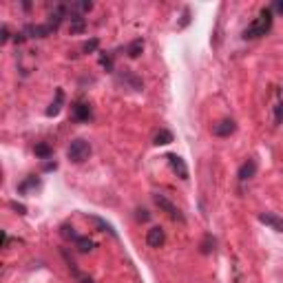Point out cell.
I'll list each match as a JSON object with an SVG mask.
<instances>
[{
	"instance_id": "1",
	"label": "cell",
	"mask_w": 283,
	"mask_h": 283,
	"mask_svg": "<svg viewBox=\"0 0 283 283\" xmlns=\"http://www.w3.org/2000/svg\"><path fill=\"white\" fill-rule=\"evenodd\" d=\"M270 27H272V9H263L261 14L254 18L250 25L246 27V31H243V38L246 40H254V38H261L265 33L270 31Z\"/></svg>"
},
{
	"instance_id": "2",
	"label": "cell",
	"mask_w": 283,
	"mask_h": 283,
	"mask_svg": "<svg viewBox=\"0 0 283 283\" xmlns=\"http://www.w3.org/2000/svg\"><path fill=\"white\" fill-rule=\"evenodd\" d=\"M66 157L75 164L86 162V159L91 157V144L86 140H82V137H77V140H73L69 144V148H66Z\"/></svg>"
},
{
	"instance_id": "3",
	"label": "cell",
	"mask_w": 283,
	"mask_h": 283,
	"mask_svg": "<svg viewBox=\"0 0 283 283\" xmlns=\"http://www.w3.org/2000/svg\"><path fill=\"white\" fill-rule=\"evenodd\" d=\"M153 199H155V204H157V206L162 208L170 219H175V221H184V215L179 213V208H177L175 204L170 202V199H166L164 195H159V193H157V195H153Z\"/></svg>"
},
{
	"instance_id": "4",
	"label": "cell",
	"mask_w": 283,
	"mask_h": 283,
	"mask_svg": "<svg viewBox=\"0 0 283 283\" xmlns=\"http://www.w3.org/2000/svg\"><path fill=\"white\" fill-rule=\"evenodd\" d=\"M235 131H237L235 120H228V118H226V120H219L217 124L213 126V133H215L217 137H230Z\"/></svg>"
},
{
	"instance_id": "5",
	"label": "cell",
	"mask_w": 283,
	"mask_h": 283,
	"mask_svg": "<svg viewBox=\"0 0 283 283\" xmlns=\"http://www.w3.org/2000/svg\"><path fill=\"white\" fill-rule=\"evenodd\" d=\"M166 159H168V164H170V168L177 173V177H181V179H188V168H186V164H184V159L179 157V155H166Z\"/></svg>"
},
{
	"instance_id": "6",
	"label": "cell",
	"mask_w": 283,
	"mask_h": 283,
	"mask_svg": "<svg viewBox=\"0 0 283 283\" xmlns=\"http://www.w3.org/2000/svg\"><path fill=\"white\" fill-rule=\"evenodd\" d=\"M164 241H166V235H164V230L159 228V226H155V228H151L146 232V243L151 248H159V246H164Z\"/></svg>"
},
{
	"instance_id": "7",
	"label": "cell",
	"mask_w": 283,
	"mask_h": 283,
	"mask_svg": "<svg viewBox=\"0 0 283 283\" xmlns=\"http://www.w3.org/2000/svg\"><path fill=\"white\" fill-rule=\"evenodd\" d=\"M259 221L265 224V226H270L272 230L283 232V217H279V215H274V213H261V215H259Z\"/></svg>"
},
{
	"instance_id": "8",
	"label": "cell",
	"mask_w": 283,
	"mask_h": 283,
	"mask_svg": "<svg viewBox=\"0 0 283 283\" xmlns=\"http://www.w3.org/2000/svg\"><path fill=\"white\" fill-rule=\"evenodd\" d=\"M53 29L49 25H27L25 27V33L22 36H29V38H44V36H49Z\"/></svg>"
},
{
	"instance_id": "9",
	"label": "cell",
	"mask_w": 283,
	"mask_h": 283,
	"mask_svg": "<svg viewBox=\"0 0 283 283\" xmlns=\"http://www.w3.org/2000/svg\"><path fill=\"white\" fill-rule=\"evenodd\" d=\"M254 173H257V162H254V159H248V162L241 164L237 177H239V181H248V179H252L254 177Z\"/></svg>"
},
{
	"instance_id": "10",
	"label": "cell",
	"mask_w": 283,
	"mask_h": 283,
	"mask_svg": "<svg viewBox=\"0 0 283 283\" xmlns=\"http://www.w3.org/2000/svg\"><path fill=\"white\" fill-rule=\"evenodd\" d=\"M73 118L77 122H88V118H91V109H88V104H84V102L73 104Z\"/></svg>"
},
{
	"instance_id": "11",
	"label": "cell",
	"mask_w": 283,
	"mask_h": 283,
	"mask_svg": "<svg viewBox=\"0 0 283 283\" xmlns=\"http://www.w3.org/2000/svg\"><path fill=\"white\" fill-rule=\"evenodd\" d=\"M62 102H64V93H62V88H58V91H55V102H51V107L47 109V115H49V118H53V115L60 113V109H62Z\"/></svg>"
},
{
	"instance_id": "12",
	"label": "cell",
	"mask_w": 283,
	"mask_h": 283,
	"mask_svg": "<svg viewBox=\"0 0 283 283\" xmlns=\"http://www.w3.org/2000/svg\"><path fill=\"white\" fill-rule=\"evenodd\" d=\"M120 80H122V82H131V84H133V88H135V91H142V86H144L140 77H137V75H133L131 71H124V73L120 75Z\"/></svg>"
},
{
	"instance_id": "13",
	"label": "cell",
	"mask_w": 283,
	"mask_h": 283,
	"mask_svg": "<svg viewBox=\"0 0 283 283\" xmlns=\"http://www.w3.org/2000/svg\"><path fill=\"white\" fill-rule=\"evenodd\" d=\"M71 31L73 33L84 31V18L80 14H71Z\"/></svg>"
},
{
	"instance_id": "14",
	"label": "cell",
	"mask_w": 283,
	"mask_h": 283,
	"mask_svg": "<svg viewBox=\"0 0 283 283\" xmlns=\"http://www.w3.org/2000/svg\"><path fill=\"white\" fill-rule=\"evenodd\" d=\"M173 142V133L170 131H159L157 135H155V144L157 146H164V144H170Z\"/></svg>"
},
{
	"instance_id": "15",
	"label": "cell",
	"mask_w": 283,
	"mask_h": 283,
	"mask_svg": "<svg viewBox=\"0 0 283 283\" xmlns=\"http://www.w3.org/2000/svg\"><path fill=\"white\" fill-rule=\"evenodd\" d=\"M142 49H144V40H140V38H137V40H133V42L129 44V49H126V51H129L131 58H137V55L142 53Z\"/></svg>"
},
{
	"instance_id": "16",
	"label": "cell",
	"mask_w": 283,
	"mask_h": 283,
	"mask_svg": "<svg viewBox=\"0 0 283 283\" xmlns=\"http://www.w3.org/2000/svg\"><path fill=\"white\" fill-rule=\"evenodd\" d=\"M75 246H77V250L80 252H91L93 250V241L86 239V237H80V239L75 241Z\"/></svg>"
},
{
	"instance_id": "17",
	"label": "cell",
	"mask_w": 283,
	"mask_h": 283,
	"mask_svg": "<svg viewBox=\"0 0 283 283\" xmlns=\"http://www.w3.org/2000/svg\"><path fill=\"white\" fill-rule=\"evenodd\" d=\"M36 155L38 157H42V159H49V155H51V146H49V144H38Z\"/></svg>"
},
{
	"instance_id": "18",
	"label": "cell",
	"mask_w": 283,
	"mask_h": 283,
	"mask_svg": "<svg viewBox=\"0 0 283 283\" xmlns=\"http://www.w3.org/2000/svg\"><path fill=\"white\" fill-rule=\"evenodd\" d=\"M60 235H62L64 239H71L73 243H75L77 239H80V237H77L75 232H73V228H69V226H62V230H60Z\"/></svg>"
},
{
	"instance_id": "19",
	"label": "cell",
	"mask_w": 283,
	"mask_h": 283,
	"mask_svg": "<svg viewBox=\"0 0 283 283\" xmlns=\"http://www.w3.org/2000/svg\"><path fill=\"white\" fill-rule=\"evenodd\" d=\"M38 184H40V181H38V179H36V177H29V179H27V181H22V184H20V188H18V191H20V193H27V191H29V188H33V186H36V188H38Z\"/></svg>"
},
{
	"instance_id": "20",
	"label": "cell",
	"mask_w": 283,
	"mask_h": 283,
	"mask_svg": "<svg viewBox=\"0 0 283 283\" xmlns=\"http://www.w3.org/2000/svg\"><path fill=\"white\" fill-rule=\"evenodd\" d=\"M274 122H276V124H281V122H283V102H279L274 107Z\"/></svg>"
},
{
	"instance_id": "21",
	"label": "cell",
	"mask_w": 283,
	"mask_h": 283,
	"mask_svg": "<svg viewBox=\"0 0 283 283\" xmlns=\"http://www.w3.org/2000/svg\"><path fill=\"white\" fill-rule=\"evenodd\" d=\"M98 49V40L93 38V40H88V42H84V47H82V51H86V53H93Z\"/></svg>"
},
{
	"instance_id": "22",
	"label": "cell",
	"mask_w": 283,
	"mask_h": 283,
	"mask_svg": "<svg viewBox=\"0 0 283 283\" xmlns=\"http://www.w3.org/2000/svg\"><path fill=\"white\" fill-rule=\"evenodd\" d=\"M100 62H102V66H107L109 71L113 69V60H111V55H100Z\"/></svg>"
},
{
	"instance_id": "23",
	"label": "cell",
	"mask_w": 283,
	"mask_h": 283,
	"mask_svg": "<svg viewBox=\"0 0 283 283\" xmlns=\"http://www.w3.org/2000/svg\"><path fill=\"white\" fill-rule=\"evenodd\" d=\"M93 221H96V224H98V226H100V228H102V230H109L111 235H113V228H111V226L107 224V221H102L100 217H93Z\"/></svg>"
},
{
	"instance_id": "24",
	"label": "cell",
	"mask_w": 283,
	"mask_h": 283,
	"mask_svg": "<svg viewBox=\"0 0 283 283\" xmlns=\"http://www.w3.org/2000/svg\"><path fill=\"white\" fill-rule=\"evenodd\" d=\"M148 217H151V215H148V210H144V208L137 210V219H140V221H148Z\"/></svg>"
},
{
	"instance_id": "25",
	"label": "cell",
	"mask_w": 283,
	"mask_h": 283,
	"mask_svg": "<svg viewBox=\"0 0 283 283\" xmlns=\"http://www.w3.org/2000/svg\"><path fill=\"white\" fill-rule=\"evenodd\" d=\"M272 9L276 11V14H283V0H276V3L272 5Z\"/></svg>"
},
{
	"instance_id": "26",
	"label": "cell",
	"mask_w": 283,
	"mask_h": 283,
	"mask_svg": "<svg viewBox=\"0 0 283 283\" xmlns=\"http://www.w3.org/2000/svg\"><path fill=\"white\" fill-rule=\"evenodd\" d=\"M9 40V31H7V27H3V42H7Z\"/></svg>"
}]
</instances>
